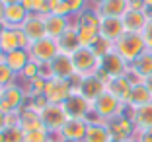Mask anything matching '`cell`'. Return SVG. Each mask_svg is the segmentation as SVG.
I'll use <instances>...</instances> for the list:
<instances>
[{"label": "cell", "mask_w": 152, "mask_h": 142, "mask_svg": "<svg viewBox=\"0 0 152 142\" xmlns=\"http://www.w3.org/2000/svg\"><path fill=\"white\" fill-rule=\"evenodd\" d=\"M125 33L123 18H99V37L115 45Z\"/></svg>", "instance_id": "obj_15"}, {"label": "cell", "mask_w": 152, "mask_h": 142, "mask_svg": "<svg viewBox=\"0 0 152 142\" xmlns=\"http://www.w3.org/2000/svg\"><path fill=\"white\" fill-rule=\"evenodd\" d=\"M4 129H6V113L0 111V130H4Z\"/></svg>", "instance_id": "obj_39"}, {"label": "cell", "mask_w": 152, "mask_h": 142, "mask_svg": "<svg viewBox=\"0 0 152 142\" xmlns=\"http://www.w3.org/2000/svg\"><path fill=\"white\" fill-rule=\"evenodd\" d=\"M63 107L66 111L68 119H88V115L92 113V103L78 92L72 93L70 98L63 103Z\"/></svg>", "instance_id": "obj_12"}, {"label": "cell", "mask_w": 152, "mask_h": 142, "mask_svg": "<svg viewBox=\"0 0 152 142\" xmlns=\"http://www.w3.org/2000/svg\"><path fill=\"white\" fill-rule=\"evenodd\" d=\"M51 72H53V78H64V80H70L72 76L76 74L74 64H72V58L68 55L58 53L53 60L49 62Z\"/></svg>", "instance_id": "obj_20"}, {"label": "cell", "mask_w": 152, "mask_h": 142, "mask_svg": "<svg viewBox=\"0 0 152 142\" xmlns=\"http://www.w3.org/2000/svg\"><path fill=\"white\" fill-rule=\"evenodd\" d=\"M2 60H4L6 64H8V66L20 76L23 68L31 62V57H29V51H27V49H16V51H12V53L4 55Z\"/></svg>", "instance_id": "obj_23"}, {"label": "cell", "mask_w": 152, "mask_h": 142, "mask_svg": "<svg viewBox=\"0 0 152 142\" xmlns=\"http://www.w3.org/2000/svg\"><path fill=\"white\" fill-rule=\"evenodd\" d=\"M0 60H2V51H0Z\"/></svg>", "instance_id": "obj_47"}, {"label": "cell", "mask_w": 152, "mask_h": 142, "mask_svg": "<svg viewBox=\"0 0 152 142\" xmlns=\"http://www.w3.org/2000/svg\"><path fill=\"white\" fill-rule=\"evenodd\" d=\"M90 49H92L99 58H102V57H105L107 53H111V51H113V43H109V41L103 39V37H98V39H96V43L92 45Z\"/></svg>", "instance_id": "obj_32"}, {"label": "cell", "mask_w": 152, "mask_h": 142, "mask_svg": "<svg viewBox=\"0 0 152 142\" xmlns=\"http://www.w3.org/2000/svg\"><path fill=\"white\" fill-rule=\"evenodd\" d=\"M0 142H4V130H0Z\"/></svg>", "instance_id": "obj_44"}, {"label": "cell", "mask_w": 152, "mask_h": 142, "mask_svg": "<svg viewBox=\"0 0 152 142\" xmlns=\"http://www.w3.org/2000/svg\"><path fill=\"white\" fill-rule=\"evenodd\" d=\"M129 70V62H125L121 58V55L115 53V49L111 53H107L105 57H102V64H99L98 76L107 82L109 78H117V76H125Z\"/></svg>", "instance_id": "obj_7"}, {"label": "cell", "mask_w": 152, "mask_h": 142, "mask_svg": "<svg viewBox=\"0 0 152 142\" xmlns=\"http://www.w3.org/2000/svg\"><path fill=\"white\" fill-rule=\"evenodd\" d=\"M20 129L23 133H29V130H39L45 129L43 123H41V115L39 111H33V109H22L20 111Z\"/></svg>", "instance_id": "obj_26"}, {"label": "cell", "mask_w": 152, "mask_h": 142, "mask_svg": "<svg viewBox=\"0 0 152 142\" xmlns=\"http://www.w3.org/2000/svg\"><path fill=\"white\" fill-rule=\"evenodd\" d=\"M49 140H51V134L45 129L23 133V142H49Z\"/></svg>", "instance_id": "obj_33"}, {"label": "cell", "mask_w": 152, "mask_h": 142, "mask_svg": "<svg viewBox=\"0 0 152 142\" xmlns=\"http://www.w3.org/2000/svg\"><path fill=\"white\" fill-rule=\"evenodd\" d=\"M72 58V64H74V70L78 76H92V74H98L99 70V64H102V58L90 49V47H80L76 49L74 53L70 55Z\"/></svg>", "instance_id": "obj_4"}, {"label": "cell", "mask_w": 152, "mask_h": 142, "mask_svg": "<svg viewBox=\"0 0 152 142\" xmlns=\"http://www.w3.org/2000/svg\"><path fill=\"white\" fill-rule=\"evenodd\" d=\"M29 41H27L26 33L22 31V27H8L2 25L0 27V51L2 57L16 49H27Z\"/></svg>", "instance_id": "obj_6"}, {"label": "cell", "mask_w": 152, "mask_h": 142, "mask_svg": "<svg viewBox=\"0 0 152 142\" xmlns=\"http://www.w3.org/2000/svg\"><path fill=\"white\" fill-rule=\"evenodd\" d=\"M105 90L109 93H113L119 101H123L127 105L129 101V95H131V90H133V82L125 76H117V78H109L107 84H105Z\"/></svg>", "instance_id": "obj_19"}, {"label": "cell", "mask_w": 152, "mask_h": 142, "mask_svg": "<svg viewBox=\"0 0 152 142\" xmlns=\"http://www.w3.org/2000/svg\"><path fill=\"white\" fill-rule=\"evenodd\" d=\"M4 142H23V130L20 127L4 129Z\"/></svg>", "instance_id": "obj_34"}, {"label": "cell", "mask_w": 152, "mask_h": 142, "mask_svg": "<svg viewBox=\"0 0 152 142\" xmlns=\"http://www.w3.org/2000/svg\"><path fill=\"white\" fill-rule=\"evenodd\" d=\"M140 35H142L144 39V45H146V49L152 51V14H150V18H148L146 25H144V29L140 31Z\"/></svg>", "instance_id": "obj_37"}, {"label": "cell", "mask_w": 152, "mask_h": 142, "mask_svg": "<svg viewBox=\"0 0 152 142\" xmlns=\"http://www.w3.org/2000/svg\"><path fill=\"white\" fill-rule=\"evenodd\" d=\"M86 130H88V121L86 119H68L64 127L58 130L57 140L58 142H84Z\"/></svg>", "instance_id": "obj_11"}, {"label": "cell", "mask_w": 152, "mask_h": 142, "mask_svg": "<svg viewBox=\"0 0 152 142\" xmlns=\"http://www.w3.org/2000/svg\"><path fill=\"white\" fill-rule=\"evenodd\" d=\"M16 82H18V74L4 60H0V88H6V86L16 84Z\"/></svg>", "instance_id": "obj_30"}, {"label": "cell", "mask_w": 152, "mask_h": 142, "mask_svg": "<svg viewBox=\"0 0 152 142\" xmlns=\"http://www.w3.org/2000/svg\"><path fill=\"white\" fill-rule=\"evenodd\" d=\"M20 27H22V31L26 33L29 45L35 43V41H39V39H43V37H47L43 14H29V16H27V20Z\"/></svg>", "instance_id": "obj_14"}, {"label": "cell", "mask_w": 152, "mask_h": 142, "mask_svg": "<svg viewBox=\"0 0 152 142\" xmlns=\"http://www.w3.org/2000/svg\"><path fill=\"white\" fill-rule=\"evenodd\" d=\"M150 14L146 10H131L123 16V25H125V31H131V33H140L146 25Z\"/></svg>", "instance_id": "obj_21"}, {"label": "cell", "mask_w": 152, "mask_h": 142, "mask_svg": "<svg viewBox=\"0 0 152 142\" xmlns=\"http://www.w3.org/2000/svg\"><path fill=\"white\" fill-rule=\"evenodd\" d=\"M127 142H139V140H137V138H133V140H127Z\"/></svg>", "instance_id": "obj_46"}, {"label": "cell", "mask_w": 152, "mask_h": 142, "mask_svg": "<svg viewBox=\"0 0 152 142\" xmlns=\"http://www.w3.org/2000/svg\"><path fill=\"white\" fill-rule=\"evenodd\" d=\"M0 93H2V88H0Z\"/></svg>", "instance_id": "obj_49"}, {"label": "cell", "mask_w": 152, "mask_h": 142, "mask_svg": "<svg viewBox=\"0 0 152 142\" xmlns=\"http://www.w3.org/2000/svg\"><path fill=\"white\" fill-rule=\"evenodd\" d=\"M125 109H127L125 103L119 101V99H117L113 93H109L107 90H105V92H103L102 95L92 103V113H94L98 119L105 121V123L111 121L113 117H117V115H123Z\"/></svg>", "instance_id": "obj_2"}, {"label": "cell", "mask_w": 152, "mask_h": 142, "mask_svg": "<svg viewBox=\"0 0 152 142\" xmlns=\"http://www.w3.org/2000/svg\"><path fill=\"white\" fill-rule=\"evenodd\" d=\"M117 55H121V58L129 64H133L140 55L146 51V45H144V39L140 33H131V31H125L123 37L113 45Z\"/></svg>", "instance_id": "obj_1"}, {"label": "cell", "mask_w": 152, "mask_h": 142, "mask_svg": "<svg viewBox=\"0 0 152 142\" xmlns=\"http://www.w3.org/2000/svg\"><path fill=\"white\" fill-rule=\"evenodd\" d=\"M111 142H121V140H111Z\"/></svg>", "instance_id": "obj_48"}, {"label": "cell", "mask_w": 152, "mask_h": 142, "mask_svg": "<svg viewBox=\"0 0 152 142\" xmlns=\"http://www.w3.org/2000/svg\"><path fill=\"white\" fill-rule=\"evenodd\" d=\"M0 2H2L4 6H10V4H20L22 0H0Z\"/></svg>", "instance_id": "obj_41"}, {"label": "cell", "mask_w": 152, "mask_h": 142, "mask_svg": "<svg viewBox=\"0 0 152 142\" xmlns=\"http://www.w3.org/2000/svg\"><path fill=\"white\" fill-rule=\"evenodd\" d=\"M137 140L139 142H152V129L150 130H140V133H137Z\"/></svg>", "instance_id": "obj_38"}, {"label": "cell", "mask_w": 152, "mask_h": 142, "mask_svg": "<svg viewBox=\"0 0 152 142\" xmlns=\"http://www.w3.org/2000/svg\"><path fill=\"white\" fill-rule=\"evenodd\" d=\"M45 86H47V80L41 78V76H37L35 80H31V82H27L26 84L27 98H39V95H43L45 93Z\"/></svg>", "instance_id": "obj_29"}, {"label": "cell", "mask_w": 152, "mask_h": 142, "mask_svg": "<svg viewBox=\"0 0 152 142\" xmlns=\"http://www.w3.org/2000/svg\"><path fill=\"white\" fill-rule=\"evenodd\" d=\"M27 51H29V57H31L33 62H37V64H49L58 55V45L51 37H43V39L29 45Z\"/></svg>", "instance_id": "obj_8"}, {"label": "cell", "mask_w": 152, "mask_h": 142, "mask_svg": "<svg viewBox=\"0 0 152 142\" xmlns=\"http://www.w3.org/2000/svg\"><path fill=\"white\" fill-rule=\"evenodd\" d=\"M2 14H4V4L0 2V22H2Z\"/></svg>", "instance_id": "obj_43"}, {"label": "cell", "mask_w": 152, "mask_h": 142, "mask_svg": "<svg viewBox=\"0 0 152 142\" xmlns=\"http://www.w3.org/2000/svg\"><path fill=\"white\" fill-rule=\"evenodd\" d=\"M29 12L20 4H10V6H4V14H2V23L8 27H20L23 22L27 20Z\"/></svg>", "instance_id": "obj_22"}, {"label": "cell", "mask_w": 152, "mask_h": 142, "mask_svg": "<svg viewBox=\"0 0 152 142\" xmlns=\"http://www.w3.org/2000/svg\"><path fill=\"white\" fill-rule=\"evenodd\" d=\"M111 134H109L107 123L105 121H94L88 123V130H86L84 142H111Z\"/></svg>", "instance_id": "obj_24"}, {"label": "cell", "mask_w": 152, "mask_h": 142, "mask_svg": "<svg viewBox=\"0 0 152 142\" xmlns=\"http://www.w3.org/2000/svg\"><path fill=\"white\" fill-rule=\"evenodd\" d=\"M105 84H107V82L103 80V78H99L98 74L84 76L76 92H78V93H82V95H84V98L88 99L90 103H94L96 99H98L99 95H102V93L105 92Z\"/></svg>", "instance_id": "obj_13"}, {"label": "cell", "mask_w": 152, "mask_h": 142, "mask_svg": "<svg viewBox=\"0 0 152 142\" xmlns=\"http://www.w3.org/2000/svg\"><path fill=\"white\" fill-rule=\"evenodd\" d=\"M20 76L23 78V82H26V84H27V82H31V80H35L37 76H39V64L31 60V62H29V64H27V66L22 70V74H20Z\"/></svg>", "instance_id": "obj_35"}, {"label": "cell", "mask_w": 152, "mask_h": 142, "mask_svg": "<svg viewBox=\"0 0 152 142\" xmlns=\"http://www.w3.org/2000/svg\"><path fill=\"white\" fill-rule=\"evenodd\" d=\"M74 93V88H72L70 80H64V78H51L47 80V86H45V98L49 103H55V105H63L68 98Z\"/></svg>", "instance_id": "obj_9"}, {"label": "cell", "mask_w": 152, "mask_h": 142, "mask_svg": "<svg viewBox=\"0 0 152 142\" xmlns=\"http://www.w3.org/2000/svg\"><path fill=\"white\" fill-rule=\"evenodd\" d=\"M103 0H90V8H96V6H99Z\"/></svg>", "instance_id": "obj_42"}, {"label": "cell", "mask_w": 152, "mask_h": 142, "mask_svg": "<svg viewBox=\"0 0 152 142\" xmlns=\"http://www.w3.org/2000/svg\"><path fill=\"white\" fill-rule=\"evenodd\" d=\"M152 101V93L148 92V88L144 84H134L133 90H131L129 101H127V107L129 109H137V107H142L146 103Z\"/></svg>", "instance_id": "obj_27"}, {"label": "cell", "mask_w": 152, "mask_h": 142, "mask_svg": "<svg viewBox=\"0 0 152 142\" xmlns=\"http://www.w3.org/2000/svg\"><path fill=\"white\" fill-rule=\"evenodd\" d=\"M57 45H58V53L63 55H68L70 57L76 49H80V41H78V33H76V27L70 25L63 35L57 39Z\"/></svg>", "instance_id": "obj_25"}, {"label": "cell", "mask_w": 152, "mask_h": 142, "mask_svg": "<svg viewBox=\"0 0 152 142\" xmlns=\"http://www.w3.org/2000/svg\"><path fill=\"white\" fill-rule=\"evenodd\" d=\"M27 101V92L26 86L22 84H10L6 88H2V93H0V111H4L6 115L8 113H20L26 107Z\"/></svg>", "instance_id": "obj_3"}, {"label": "cell", "mask_w": 152, "mask_h": 142, "mask_svg": "<svg viewBox=\"0 0 152 142\" xmlns=\"http://www.w3.org/2000/svg\"><path fill=\"white\" fill-rule=\"evenodd\" d=\"M45 20V29H47V37L57 41L58 37L63 35L64 31L72 25V18L66 16H58V14H43Z\"/></svg>", "instance_id": "obj_16"}, {"label": "cell", "mask_w": 152, "mask_h": 142, "mask_svg": "<svg viewBox=\"0 0 152 142\" xmlns=\"http://www.w3.org/2000/svg\"><path fill=\"white\" fill-rule=\"evenodd\" d=\"M94 10L99 18H123L129 12V0H103Z\"/></svg>", "instance_id": "obj_17"}, {"label": "cell", "mask_w": 152, "mask_h": 142, "mask_svg": "<svg viewBox=\"0 0 152 142\" xmlns=\"http://www.w3.org/2000/svg\"><path fill=\"white\" fill-rule=\"evenodd\" d=\"M41 115V123H43L45 130L51 134V136H57L58 130L64 127V123L68 121V115L64 111L63 105H55V103H49L47 107H43L39 111Z\"/></svg>", "instance_id": "obj_5"}, {"label": "cell", "mask_w": 152, "mask_h": 142, "mask_svg": "<svg viewBox=\"0 0 152 142\" xmlns=\"http://www.w3.org/2000/svg\"><path fill=\"white\" fill-rule=\"evenodd\" d=\"M107 129H109V134H111L113 140L127 142V140H133L137 136V127H134L133 119L127 113L117 115L111 121H107Z\"/></svg>", "instance_id": "obj_10"}, {"label": "cell", "mask_w": 152, "mask_h": 142, "mask_svg": "<svg viewBox=\"0 0 152 142\" xmlns=\"http://www.w3.org/2000/svg\"><path fill=\"white\" fill-rule=\"evenodd\" d=\"M129 70L134 72L137 76H140L142 80L148 78V76H152V51L146 49L133 64H129Z\"/></svg>", "instance_id": "obj_28"}, {"label": "cell", "mask_w": 152, "mask_h": 142, "mask_svg": "<svg viewBox=\"0 0 152 142\" xmlns=\"http://www.w3.org/2000/svg\"><path fill=\"white\" fill-rule=\"evenodd\" d=\"M125 113L133 119L134 127H137V133L152 129V101L146 103V105H142V107H137V109H129V107H127Z\"/></svg>", "instance_id": "obj_18"}, {"label": "cell", "mask_w": 152, "mask_h": 142, "mask_svg": "<svg viewBox=\"0 0 152 142\" xmlns=\"http://www.w3.org/2000/svg\"><path fill=\"white\" fill-rule=\"evenodd\" d=\"M49 142H58V140H57V138H51V140H49Z\"/></svg>", "instance_id": "obj_45"}, {"label": "cell", "mask_w": 152, "mask_h": 142, "mask_svg": "<svg viewBox=\"0 0 152 142\" xmlns=\"http://www.w3.org/2000/svg\"><path fill=\"white\" fill-rule=\"evenodd\" d=\"M144 86L148 88V92L152 93V76H148V78H144Z\"/></svg>", "instance_id": "obj_40"}, {"label": "cell", "mask_w": 152, "mask_h": 142, "mask_svg": "<svg viewBox=\"0 0 152 142\" xmlns=\"http://www.w3.org/2000/svg\"><path fill=\"white\" fill-rule=\"evenodd\" d=\"M22 6L29 14H47V0H22Z\"/></svg>", "instance_id": "obj_31"}, {"label": "cell", "mask_w": 152, "mask_h": 142, "mask_svg": "<svg viewBox=\"0 0 152 142\" xmlns=\"http://www.w3.org/2000/svg\"><path fill=\"white\" fill-rule=\"evenodd\" d=\"M64 4L70 8L72 16H76V14H80L90 8V0H64Z\"/></svg>", "instance_id": "obj_36"}]
</instances>
